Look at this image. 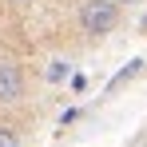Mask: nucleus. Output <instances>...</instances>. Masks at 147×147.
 <instances>
[{
    "instance_id": "obj_3",
    "label": "nucleus",
    "mask_w": 147,
    "mask_h": 147,
    "mask_svg": "<svg viewBox=\"0 0 147 147\" xmlns=\"http://www.w3.org/2000/svg\"><path fill=\"white\" fill-rule=\"evenodd\" d=\"M139 68H143V60H131V64H127V68H123V72L115 76V80H111V92H115V88H119V84H127V80H131V76H139Z\"/></svg>"
},
{
    "instance_id": "obj_2",
    "label": "nucleus",
    "mask_w": 147,
    "mask_h": 147,
    "mask_svg": "<svg viewBox=\"0 0 147 147\" xmlns=\"http://www.w3.org/2000/svg\"><path fill=\"white\" fill-rule=\"evenodd\" d=\"M20 99H24V72H20V64L4 60L0 64V103L8 107V103H20Z\"/></svg>"
},
{
    "instance_id": "obj_4",
    "label": "nucleus",
    "mask_w": 147,
    "mask_h": 147,
    "mask_svg": "<svg viewBox=\"0 0 147 147\" xmlns=\"http://www.w3.org/2000/svg\"><path fill=\"white\" fill-rule=\"evenodd\" d=\"M48 80H52V84L68 80V64H64V60H56V64H48Z\"/></svg>"
},
{
    "instance_id": "obj_5",
    "label": "nucleus",
    "mask_w": 147,
    "mask_h": 147,
    "mask_svg": "<svg viewBox=\"0 0 147 147\" xmlns=\"http://www.w3.org/2000/svg\"><path fill=\"white\" fill-rule=\"evenodd\" d=\"M0 147H12V131L8 127H0Z\"/></svg>"
},
{
    "instance_id": "obj_6",
    "label": "nucleus",
    "mask_w": 147,
    "mask_h": 147,
    "mask_svg": "<svg viewBox=\"0 0 147 147\" xmlns=\"http://www.w3.org/2000/svg\"><path fill=\"white\" fill-rule=\"evenodd\" d=\"M139 28H143V32H147V16H143V20H139Z\"/></svg>"
},
{
    "instance_id": "obj_1",
    "label": "nucleus",
    "mask_w": 147,
    "mask_h": 147,
    "mask_svg": "<svg viewBox=\"0 0 147 147\" xmlns=\"http://www.w3.org/2000/svg\"><path fill=\"white\" fill-rule=\"evenodd\" d=\"M115 24H119V4H111V0H84L80 4V28L88 36H107Z\"/></svg>"
},
{
    "instance_id": "obj_7",
    "label": "nucleus",
    "mask_w": 147,
    "mask_h": 147,
    "mask_svg": "<svg viewBox=\"0 0 147 147\" xmlns=\"http://www.w3.org/2000/svg\"><path fill=\"white\" fill-rule=\"evenodd\" d=\"M111 4H131V0H111Z\"/></svg>"
}]
</instances>
